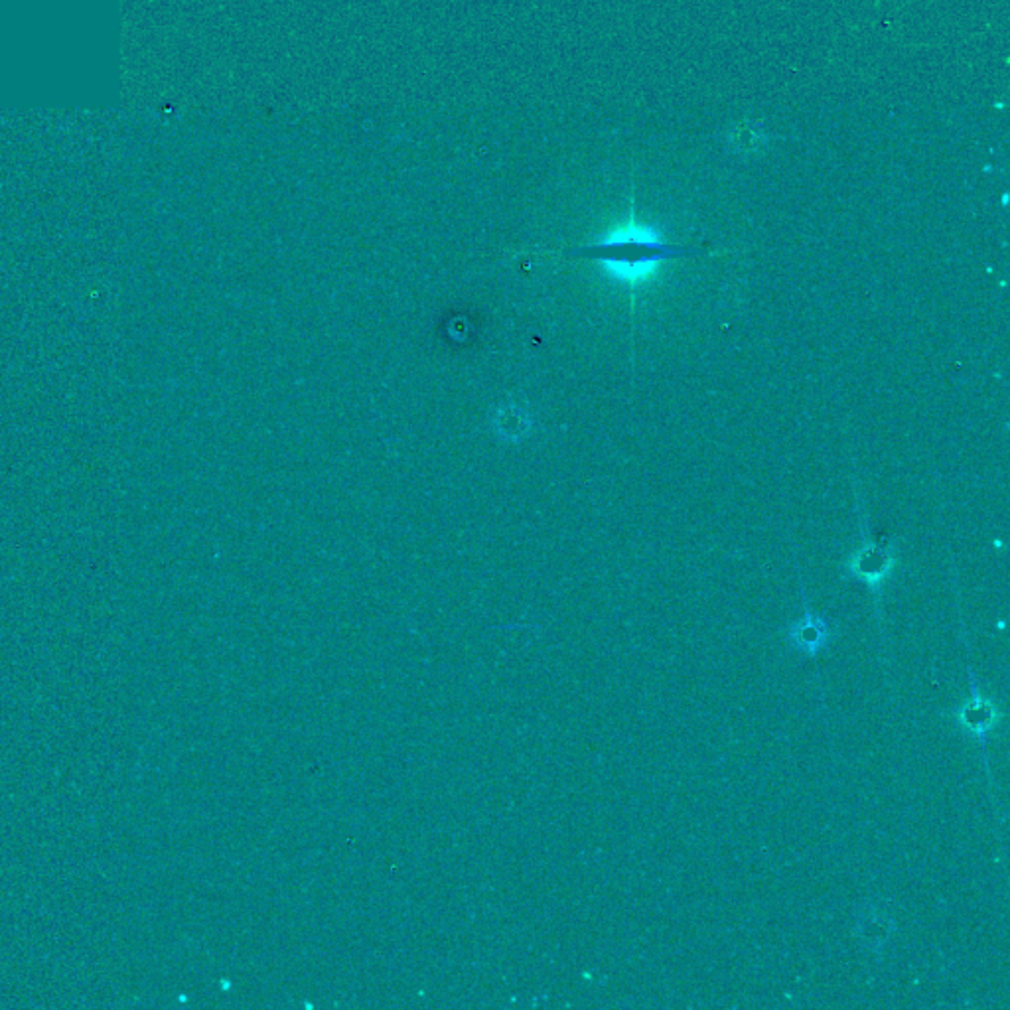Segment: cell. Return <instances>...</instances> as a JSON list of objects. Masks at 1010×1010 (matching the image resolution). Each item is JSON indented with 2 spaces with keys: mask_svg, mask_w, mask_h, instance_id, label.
<instances>
[{
  "mask_svg": "<svg viewBox=\"0 0 1010 1010\" xmlns=\"http://www.w3.org/2000/svg\"><path fill=\"white\" fill-rule=\"evenodd\" d=\"M565 255L596 263L618 283L636 289L648 283L665 261L695 253L667 243L655 227L630 216L598 241L569 249Z\"/></svg>",
  "mask_w": 1010,
  "mask_h": 1010,
  "instance_id": "cell-1",
  "label": "cell"
},
{
  "mask_svg": "<svg viewBox=\"0 0 1010 1010\" xmlns=\"http://www.w3.org/2000/svg\"><path fill=\"white\" fill-rule=\"evenodd\" d=\"M894 565V557L886 547L878 545H865L861 551H857L851 559V571L859 578H863L868 584H878L882 578L888 575V571Z\"/></svg>",
  "mask_w": 1010,
  "mask_h": 1010,
  "instance_id": "cell-2",
  "label": "cell"
},
{
  "mask_svg": "<svg viewBox=\"0 0 1010 1010\" xmlns=\"http://www.w3.org/2000/svg\"><path fill=\"white\" fill-rule=\"evenodd\" d=\"M963 721L973 728V730H983V728H989V724L993 722V709L991 705L983 703L981 699H975L971 701L965 711H963Z\"/></svg>",
  "mask_w": 1010,
  "mask_h": 1010,
  "instance_id": "cell-3",
  "label": "cell"
},
{
  "mask_svg": "<svg viewBox=\"0 0 1010 1010\" xmlns=\"http://www.w3.org/2000/svg\"><path fill=\"white\" fill-rule=\"evenodd\" d=\"M795 638L801 648L819 646V642L825 638V624L821 620H805L797 626Z\"/></svg>",
  "mask_w": 1010,
  "mask_h": 1010,
  "instance_id": "cell-4",
  "label": "cell"
}]
</instances>
